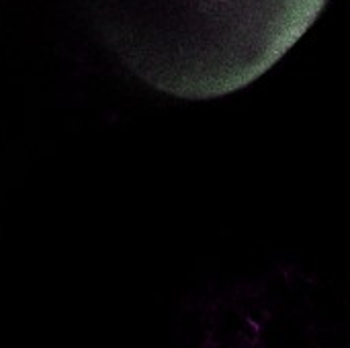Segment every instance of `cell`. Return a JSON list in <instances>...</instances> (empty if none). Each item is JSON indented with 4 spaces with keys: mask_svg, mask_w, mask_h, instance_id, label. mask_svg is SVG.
Listing matches in <instances>:
<instances>
[{
    "mask_svg": "<svg viewBox=\"0 0 350 348\" xmlns=\"http://www.w3.org/2000/svg\"><path fill=\"white\" fill-rule=\"evenodd\" d=\"M328 0H88L107 45L172 96L236 92L273 68Z\"/></svg>",
    "mask_w": 350,
    "mask_h": 348,
    "instance_id": "obj_1",
    "label": "cell"
}]
</instances>
